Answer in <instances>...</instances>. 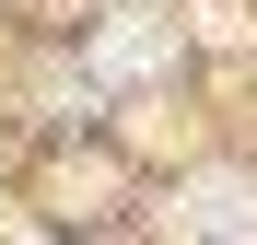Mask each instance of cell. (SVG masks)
Returning <instances> with one entry per match:
<instances>
[{"label":"cell","mask_w":257,"mask_h":245,"mask_svg":"<svg viewBox=\"0 0 257 245\" xmlns=\"http://www.w3.org/2000/svg\"><path fill=\"white\" fill-rule=\"evenodd\" d=\"M164 70V24H105L94 35V82H152Z\"/></svg>","instance_id":"2"},{"label":"cell","mask_w":257,"mask_h":245,"mask_svg":"<svg viewBox=\"0 0 257 245\" xmlns=\"http://www.w3.org/2000/svg\"><path fill=\"white\" fill-rule=\"evenodd\" d=\"M176 245H257V187H245V175L176 187Z\"/></svg>","instance_id":"1"}]
</instances>
